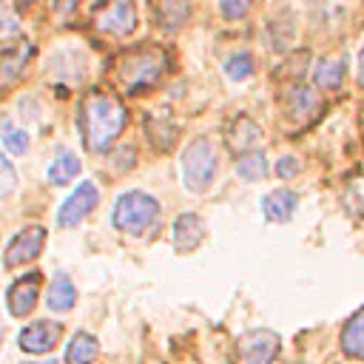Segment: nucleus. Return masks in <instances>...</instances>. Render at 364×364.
<instances>
[{
    "instance_id": "4be33fe9",
    "label": "nucleus",
    "mask_w": 364,
    "mask_h": 364,
    "mask_svg": "<svg viewBox=\"0 0 364 364\" xmlns=\"http://www.w3.org/2000/svg\"><path fill=\"white\" fill-rule=\"evenodd\" d=\"M28 57H31V46L23 43V48H17L14 54H9V57L0 63V77H3V80H14V77L20 74V68L26 65Z\"/></svg>"
},
{
    "instance_id": "6ab92c4d",
    "label": "nucleus",
    "mask_w": 364,
    "mask_h": 364,
    "mask_svg": "<svg viewBox=\"0 0 364 364\" xmlns=\"http://www.w3.org/2000/svg\"><path fill=\"white\" fill-rule=\"evenodd\" d=\"M287 102H290V114L299 117V119H310L318 111V97L310 88H301V85H296L287 94Z\"/></svg>"
},
{
    "instance_id": "f3484780",
    "label": "nucleus",
    "mask_w": 364,
    "mask_h": 364,
    "mask_svg": "<svg viewBox=\"0 0 364 364\" xmlns=\"http://www.w3.org/2000/svg\"><path fill=\"white\" fill-rule=\"evenodd\" d=\"M74 301H77V290H74V284L68 282V276H57V279L51 282V287H48V299H46V304H48L54 313H65V310L74 307Z\"/></svg>"
},
{
    "instance_id": "f03ea898",
    "label": "nucleus",
    "mask_w": 364,
    "mask_h": 364,
    "mask_svg": "<svg viewBox=\"0 0 364 364\" xmlns=\"http://www.w3.org/2000/svg\"><path fill=\"white\" fill-rule=\"evenodd\" d=\"M168 68V54L159 48V46H136V48H128L117 57L114 63V74H117V82L128 91V94H139L151 85H156L162 80Z\"/></svg>"
},
{
    "instance_id": "a211bd4d",
    "label": "nucleus",
    "mask_w": 364,
    "mask_h": 364,
    "mask_svg": "<svg viewBox=\"0 0 364 364\" xmlns=\"http://www.w3.org/2000/svg\"><path fill=\"white\" fill-rule=\"evenodd\" d=\"M97 353H100L97 338L88 336V333H77V336L71 338V344H68L65 358H68V364H91V361L97 358Z\"/></svg>"
},
{
    "instance_id": "412c9836",
    "label": "nucleus",
    "mask_w": 364,
    "mask_h": 364,
    "mask_svg": "<svg viewBox=\"0 0 364 364\" xmlns=\"http://www.w3.org/2000/svg\"><path fill=\"white\" fill-rule=\"evenodd\" d=\"M236 173H239L245 182H259V179H264V176H267V159H264V154H259V151L242 154L239 162H236Z\"/></svg>"
},
{
    "instance_id": "393cba45",
    "label": "nucleus",
    "mask_w": 364,
    "mask_h": 364,
    "mask_svg": "<svg viewBox=\"0 0 364 364\" xmlns=\"http://www.w3.org/2000/svg\"><path fill=\"white\" fill-rule=\"evenodd\" d=\"M344 205L350 213H364V173L353 179L350 188L344 191Z\"/></svg>"
},
{
    "instance_id": "b1692460",
    "label": "nucleus",
    "mask_w": 364,
    "mask_h": 364,
    "mask_svg": "<svg viewBox=\"0 0 364 364\" xmlns=\"http://www.w3.org/2000/svg\"><path fill=\"white\" fill-rule=\"evenodd\" d=\"M225 74H228V80H247L250 74H253V60L247 57V54H236V57H230L228 63H225Z\"/></svg>"
},
{
    "instance_id": "2eb2a0df",
    "label": "nucleus",
    "mask_w": 364,
    "mask_h": 364,
    "mask_svg": "<svg viewBox=\"0 0 364 364\" xmlns=\"http://www.w3.org/2000/svg\"><path fill=\"white\" fill-rule=\"evenodd\" d=\"M156 17H159L165 31H179L191 17V3L188 0H159Z\"/></svg>"
},
{
    "instance_id": "c756f323",
    "label": "nucleus",
    "mask_w": 364,
    "mask_h": 364,
    "mask_svg": "<svg viewBox=\"0 0 364 364\" xmlns=\"http://www.w3.org/2000/svg\"><path fill=\"white\" fill-rule=\"evenodd\" d=\"M77 9V0H57V11L60 14H71Z\"/></svg>"
},
{
    "instance_id": "4468645a",
    "label": "nucleus",
    "mask_w": 364,
    "mask_h": 364,
    "mask_svg": "<svg viewBox=\"0 0 364 364\" xmlns=\"http://www.w3.org/2000/svg\"><path fill=\"white\" fill-rule=\"evenodd\" d=\"M344 74H347V63L344 57H324L313 65V82L324 91H333L344 82Z\"/></svg>"
},
{
    "instance_id": "bb28decb",
    "label": "nucleus",
    "mask_w": 364,
    "mask_h": 364,
    "mask_svg": "<svg viewBox=\"0 0 364 364\" xmlns=\"http://www.w3.org/2000/svg\"><path fill=\"white\" fill-rule=\"evenodd\" d=\"M250 3H253V0H219V11H222L228 20H239V17L247 14Z\"/></svg>"
},
{
    "instance_id": "1a4fd4ad",
    "label": "nucleus",
    "mask_w": 364,
    "mask_h": 364,
    "mask_svg": "<svg viewBox=\"0 0 364 364\" xmlns=\"http://www.w3.org/2000/svg\"><path fill=\"white\" fill-rule=\"evenodd\" d=\"M40 284H43L40 273H28V276H23V279H17L11 284V290H9V310H11V316L23 318V316H28L34 310Z\"/></svg>"
},
{
    "instance_id": "39448f33",
    "label": "nucleus",
    "mask_w": 364,
    "mask_h": 364,
    "mask_svg": "<svg viewBox=\"0 0 364 364\" xmlns=\"http://www.w3.org/2000/svg\"><path fill=\"white\" fill-rule=\"evenodd\" d=\"M94 26L102 31V34H111V37H125L136 28V9H134V0H102L94 14H91Z\"/></svg>"
},
{
    "instance_id": "6e6552de",
    "label": "nucleus",
    "mask_w": 364,
    "mask_h": 364,
    "mask_svg": "<svg viewBox=\"0 0 364 364\" xmlns=\"http://www.w3.org/2000/svg\"><path fill=\"white\" fill-rule=\"evenodd\" d=\"M282 350V338L273 330H250L242 338V358L247 364H273Z\"/></svg>"
},
{
    "instance_id": "0eeeda50",
    "label": "nucleus",
    "mask_w": 364,
    "mask_h": 364,
    "mask_svg": "<svg viewBox=\"0 0 364 364\" xmlns=\"http://www.w3.org/2000/svg\"><path fill=\"white\" fill-rule=\"evenodd\" d=\"M43 245H46V228H40V225L23 228L9 242V247H6V267H20V264L37 259L40 250H43Z\"/></svg>"
},
{
    "instance_id": "aec40b11",
    "label": "nucleus",
    "mask_w": 364,
    "mask_h": 364,
    "mask_svg": "<svg viewBox=\"0 0 364 364\" xmlns=\"http://www.w3.org/2000/svg\"><path fill=\"white\" fill-rule=\"evenodd\" d=\"M77 173H80V159H77L74 154H68V151H60L57 159H54L51 168H48V182L65 185V182H71Z\"/></svg>"
},
{
    "instance_id": "f257e3e1",
    "label": "nucleus",
    "mask_w": 364,
    "mask_h": 364,
    "mask_svg": "<svg viewBox=\"0 0 364 364\" xmlns=\"http://www.w3.org/2000/svg\"><path fill=\"white\" fill-rule=\"evenodd\" d=\"M82 136L88 151H105L125 128V108L114 94L91 91L80 108Z\"/></svg>"
},
{
    "instance_id": "7ed1b4c3",
    "label": "nucleus",
    "mask_w": 364,
    "mask_h": 364,
    "mask_svg": "<svg viewBox=\"0 0 364 364\" xmlns=\"http://www.w3.org/2000/svg\"><path fill=\"white\" fill-rule=\"evenodd\" d=\"M179 168H182V182H185L188 191H193V193L208 191L213 176H216V151H213V145L205 136H196L193 142L185 145Z\"/></svg>"
},
{
    "instance_id": "ddd939ff",
    "label": "nucleus",
    "mask_w": 364,
    "mask_h": 364,
    "mask_svg": "<svg viewBox=\"0 0 364 364\" xmlns=\"http://www.w3.org/2000/svg\"><path fill=\"white\" fill-rule=\"evenodd\" d=\"M296 205H299V199H296L293 191L276 188L273 193H267L262 199V213H264L267 222H290L293 213H296Z\"/></svg>"
},
{
    "instance_id": "2f4dec72",
    "label": "nucleus",
    "mask_w": 364,
    "mask_h": 364,
    "mask_svg": "<svg viewBox=\"0 0 364 364\" xmlns=\"http://www.w3.org/2000/svg\"><path fill=\"white\" fill-rule=\"evenodd\" d=\"M48 364H54V361H48Z\"/></svg>"
},
{
    "instance_id": "423d86ee",
    "label": "nucleus",
    "mask_w": 364,
    "mask_h": 364,
    "mask_svg": "<svg viewBox=\"0 0 364 364\" xmlns=\"http://www.w3.org/2000/svg\"><path fill=\"white\" fill-rule=\"evenodd\" d=\"M97 199H100L97 185H94V182H80V185L74 188V193L63 202L60 213H57L60 228H74V225H80V222L94 210Z\"/></svg>"
},
{
    "instance_id": "a878e982",
    "label": "nucleus",
    "mask_w": 364,
    "mask_h": 364,
    "mask_svg": "<svg viewBox=\"0 0 364 364\" xmlns=\"http://www.w3.org/2000/svg\"><path fill=\"white\" fill-rule=\"evenodd\" d=\"M14 188H17V173H14L11 162L6 156H0V199L9 196Z\"/></svg>"
},
{
    "instance_id": "c85d7f7f",
    "label": "nucleus",
    "mask_w": 364,
    "mask_h": 364,
    "mask_svg": "<svg viewBox=\"0 0 364 364\" xmlns=\"http://www.w3.org/2000/svg\"><path fill=\"white\" fill-rule=\"evenodd\" d=\"M299 162L293 159V156H282L279 159V165H276V171H279V176H284V179H290V176H296L299 173Z\"/></svg>"
},
{
    "instance_id": "dca6fc26",
    "label": "nucleus",
    "mask_w": 364,
    "mask_h": 364,
    "mask_svg": "<svg viewBox=\"0 0 364 364\" xmlns=\"http://www.w3.org/2000/svg\"><path fill=\"white\" fill-rule=\"evenodd\" d=\"M341 350L350 358H364V307L344 324V330H341Z\"/></svg>"
},
{
    "instance_id": "cd10ccee",
    "label": "nucleus",
    "mask_w": 364,
    "mask_h": 364,
    "mask_svg": "<svg viewBox=\"0 0 364 364\" xmlns=\"http://www.w3.org/2000/svg\"><path fill=\"white\" fill-rule=\"evenodd\" d=\"M17 34H20V23H17V17L9 14V11H0V43L11 40V37H17Z\"/></svg>"
},
{
    "instance_id": "9b49d317",
    "label": "nucleus",
    "mask_w": 364,
    "mask_h": 364,
    "mask_svg": "<svg viewBox=\"0 0 364 364\" xmlns=\"http://www.w3.org/2000/svg\"><path fill=\"white\" fill-rule=\"evenodd\" d=\"M60 338V324L54 321H34L20 333V347L26 353H48Z\"/></svg>"
},
{
    "instance_id": "f8f14e48",
    "label": "nucleus",
    "mask_w": 364,
    "mask_h": 364,
    "mask_svg": "<svg viewBox=\"0 0 364 364\" xmlns=\"http://www.w3.org/2000/svg\"><path fill=\"white\" fill-rule=\"evenodd\" d=\"M202 236H205V225H202V219L196 213L176 216V222H173V245H176V250H182V253L196 250Z\"/></svg>"
},
{
    "instance_id": "20e7f679",
    "label": "nucleus",
    "mask_w": 364,
    "mask_h": 364,
    "mask_svg": "<svg viewBox=\"0 0 364 364\" xmlns=\"http://www.w3.org/2000/svg\"><path fill=\"white\" fill-rule=\"evenodd\" d=\"M156 216H159V205L154 196H148L142 191H128L117 199L111 222L122 233H142Z\"/></svg>"
},
{
    "instance_id": "5701e85b",
    "label": "nucleus",
    "mask_w": 364,
    "mask_h": 364,
    "mask_svg": "<svg viewBox=\"0 0 364 364\" xmlns=\"http://www.w3.org/2000/svg\"><path fill=\"white\" fill-rule=\"evenodd\" d=\"M0 139H3V145L11 154H26L28 151V134L20 131V128H14V125H9V122L0 128Z\"/></svg>"
},
{
    "instance_id": "9d476101",
    "label": "nucleus",
    "mask_w": 364,
    "mask_h": 364,
    "mask_svg": "<svg viewBox=\"0 0 364 364\" xmlns=\"http://www.w3.org/2000/svg\"><path fill=\"white\" fill-rule=\"evenodd\" d=\"M259 142H262V131H259V125H256L250 117L239 114V117L228 125V148H230L236 156L253 151Z\"/></svg>"
},
{
    "instance_id": "7c9ffc66",
    "label": "nucleus",
    "mask_w": 364,
    "mask_h": 364,
    "mask_svg": "<svg viewBox=\"0 0 364 364\" xmlns=\"http://www.w3.org/2000/svg\"><path fill=\"white\" fill-rule=\"evenodd\" d=\"M358 82L364 85V51H361V57H358Z\"/></svg>"
}]
</instances>
